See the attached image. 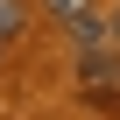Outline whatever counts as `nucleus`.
Masks as SVG:
<instances>
[{"mask_svg": "<svg viewBox=\"0 0 120 120\" xmlns=\"http://www.w3.org/2000/svg\"><path fill=\"white\" fill-rule=\"evenodd\" d=\"M113 64H120V56H113L106 42H99V49H78V78H85V85H99V92L113 85Z\"/></svg>", "mask_w": 120, "mask_h": 120, "instance_id": "1", "label": "nucleus"}, {"mask_svg": "<svg viewBox=\"0 0 120 120\" xmlns=\"http://www.w3.org/2000/svg\"><path fill=\"white\" fill-rule=\"evenodd\" d=\"M21 35V0H0V42Z\"/></svg>", "mask_w": 120, "mask_h": 120, "instance_id": "2", "label": "nucleus"}, {"mask_svg": "<svg viewBox=\"0 0 120 120\" xmlns=\"http://www.w3.org/2000/svg\"><path fill=\"white\" fill-rule=\"evenodd\" d=\"M106 49H113V56H120V14H113V21H106Z\"/></svg>", "mask_w": 120, "mask_h": 120, "instance_id": "3", "label": "nucleus"}]
</instances>
